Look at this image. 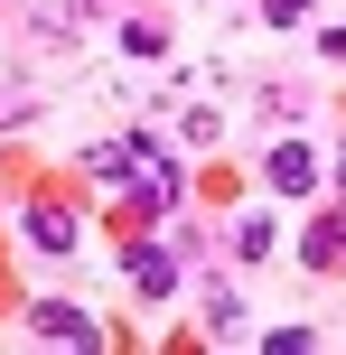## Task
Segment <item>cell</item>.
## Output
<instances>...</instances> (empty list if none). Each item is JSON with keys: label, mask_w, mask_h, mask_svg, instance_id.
I'll return each mask as SVG.
<instances>
[{"label": "cell", "mask_w": 346, "mask_h": 355, "mask_svg": "<svg viewBox=\"0 0 346 355\" xmlns=\"http://www.w3.org/2000/svg\"><path fill=\"white\" fill-rule=\"evenodd\" d=\"M19 234H28V243L47 252V262H66V252L85 243V225H75V206H56V196H37V206L19 215Z\"/></svg>", "instance_id": "cell-1"}, {"label": "cell", "mask_w": 346, "mask_h": 355, "mask_svg": "<svg viewBox=\"0 0 346 355\" xmlns=\"http://www.w3.org/2000/svg\"><path fill=\"white\" fill-rule=\"evenodd\" d=\"M122 196H131V206H150V215H168V206H178V159H159V150L141 141V168L122 178Z\"/></svg>", "instance_id": "cell-2"}, {"label": "cell", "mask_w": 346, "mask_h": 355, "mask_svg": "<svg viewBox=\"0 0 346 355\" xmlns=\"http://www.w3.org/2000/svg\"><path fill=\"white\" fill-rule=\"evenodd\" d=\"M262 187H272V196H309L318 187V150L309 141H281L272 159H262Z\"/></svg>", "instance_id": "cell-3"}, {"label": "cell", "mask_w": 346, "mask_h": 355, "mask_svg": "<svg viewBox=\"0 0 346 355\" xmlns=\"http://www.w3.org/2000/svg\"><path fill=\"white\" fill-rule=\"evenodd\" d=\"M28 327H37L47 346H94V337H103V327H94L85 309H66V300H37V309H28Z\"/></svg>", "instance_id": "cell-4"}, {"label": "cell", "mask_w": 346, "mask_h": 355, "mask_svg": "<svg viewBox=\"0 0 346 355\" xmlns=\"http://www.w3.org/2000/svg\"><path fill=\"white\" fill-rule=\"evenodd\" d=\"M300 262L309 271H346V215H309L300 225Z\"/></svg>", "instance_id": "cell-5"}, {"label": "cell", "mask_w": 346, "mask_h": 355, "mask_svg": "<svg viewBox=\"0 0 346 355\" xmlns=\"http://www.w3.org/2000/svg\"><path fill=\"white\" fill-rule=\"evenodd\" d=\"M131 290H141V300H168V290H178V252L141 243V252H131Z\"/></svg>", "instance_id": "cell-6"}, {"label": "cell", "mask_w": 346, "mask_h": 355, "mask_svg": "<svg viewBox=\"0 0 346 355\" xmlns=\"http://www.w3.org/2000/svg\"><path fill=\"white\" fill-rule=\"evenodd\" d=\"M85 168H94V178H112V187H122V178L141 168V141H103V150H85Z\"/></svg>", "instance_id": "cell-7"}, {"label": "cell", "mask_w": 346, "mask_h": 355, "mask_svg": "<svg viewBox=\"0 0 346 355\" xmlns=\"http://www.w3.org/2000/svg\"><path fill=\"white\" fill-rule=\"evenodd\" d=\"M234 252H243V262H272L281 243H272V225H262V215H243V225H234Z\"/></svg>", "instance_id": "cell-8"}, {"label": "cell", "mask_w": 346, "mask_h": 355, "mask_svg": "<svg viewBox=\"0 0 346 355\" xmlns=\"http://www.w3.org/2000/svg\"><path fill=\"white\" fill-rule=\"evenodd\" d=\"M122 47H131V56H159V47H168V28H159V19H131Z\"/></svg>", "instance_id": "cell-9"}, {"label": "cell", "mask_w": 346, "mask_h": 355, "mask_svg": "<svg viewBox=\"0 0 346 355\" xmlns=\"http://www.w3.org/2000/svg\"><path fill=\"white\" fill-rule=\"evenodd\" d=\"M206 327H216V337H234V327H243V300H234V290H216V300H206Z\"/></svg>", "instance_id": "cell-10"}, {"label": "cell", "mask_w": 346, "mask_h": 355, "mask_svg": "<svg viewBox=\"0 0 346 355\" xmlns=\"http://www.w3.org/2000/svg\"><path fill=\"white\" fill-rule=\"evenodd\" d=\"M262 19H272V28H300V19H309V0H262Z\"/></svg>", "instance_id": "cell-11"}, {"label": "cell", "mask_w": 346, "mask_h": 355, "mask_svg": "<svg viewBox=\"0 0 346 355\" xmlns=\"http://www.w3.org/2000/svg\"><path fill=\"white\" fill-rule=\"evenodd\" d=\"M75 10H103V0H75Z\"/></svg>", "instance_id": "cell-12"}, {"label": "cell", "mask_w": 346, "mask_h": 355, "mask_svg": "<svg viewBox=\"0 0 346 355\" xmlns=\"http://www.w3.org/2000/svg\"><path fill=\"white\" fill-rule=\"evenodd\" d=\"M337 187H346V159H337Z\"/></svg>", "instance_id": "cell-13"}]
</instances>
